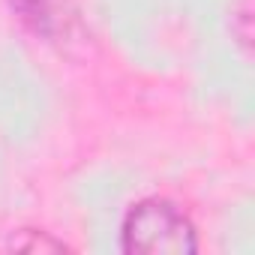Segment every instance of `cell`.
Here are the masks:
<instances>
[{"instance_id": "cell-2", "label": "cell", "mask_w": 255, "mask_h": 255, "mask_svg": "<svg viewBox=\"0 0 255 255\" xmlns=\"http://www.w3.org/2000/svg\"><path fill=\"white\" fill-rule=\"evenodd\" d=\"M9 3L18 12V18L42 36H51L66 18V0H9Z\"/></svg>"}, {"instance_id": "cell-3", "label": "cell", "mask_w": 255, "mask_h": 255, "mask_svg": "<svg viewBox=\"0 0 255 255\" xmlns=\"http://www.w3.org/2000/svg\"><path fill=\"white\" fill-rule=\"evenodd\" d=\"M9 249L15 252H66V243L51 237L48 231H36V228H24L18 234H12Z\"/></svg>"}, {"instance_id": "cell-1", "label": "cell", "mask_w": 255, "mask_h": 255, "mask_svg": "<svg viewBox=\"0 0 255 255\" xmlns=\"http://www.w3.org/2000/svg\"><path fill=\"white\" fill-rule=\"evenodd\" d=\"M120 249L141 255H192L198 231L192 219L168 198H144L120 222Z\"/></svg>"}]
</instances>
